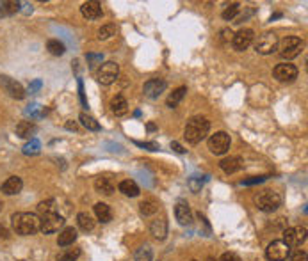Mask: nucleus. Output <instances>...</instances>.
Segmentation results:
<instances>
[{"instance_id": "1", "label": "nucleus", "mask_w": 308, "mask_h": 261, "mask_svg": "<svg viewBox=\"0 0 308 261\" xmlns=\"http://www.w3.org/2000/svg\"><path fill=\"white\" fill-rule=\"evenodd\" d=\"M11 220H13V229L16 231V235L21 236L34 235L39 231V226H41V220L36 213H27V211L15 213L11 217Z\"/></svg>"}, {"instance_id": "2", "label": "nucleus", "mask_w": 308, "mask_h": 261, "mask_svg": "<svg viewBox=\"0 0 308 261\" xmlns=\"http://www.w3.org/2000/svg\"><path fill=\"white\" fill-rule=\"evenodd\" d=\"M210 130V121L207 118H201V116H196V118L189 119L187 126H185V132H183V137L187 139L189 144H199L207 135H209Z\"/></svg>"}, {"instance_id": "3", "label": "nucleus", "mask_w": 308, "mask_h": 261, "mask_svg": "<svg viewBox=\"0 0 308 261\" xmlns=\"http://www.w3.org/2000/svg\"><path fill=\"white\" fill-rule=\"evenodd\" d=\"M282 194L276 192V190L266 189L258 192L255 195V206L260 211H266V213H271V211H276L280 206H282Z\"/></svg>"}, {"instance_id": "4", "label": "nucleus", "mask_w": 308, "mask_h": 261, "mask_svg": "<svg viewBox=\"0 0 308 261\" xmlns=\"http://www.w3.org/2000/svg\"><path fill=\"white\" fill-rule=\"evenodd\" d=\"M276 50H280V55H282L283 59L290 61V59H294V57H298L299 53H301V50H303V41H301L298 36H289L285 37L283 41H278Z\"/></svg>"}, {"instance_id": "5", "label": "nucleus", "mask_w": 308, "mask_h": 261, "mask_svg": "<svg viewBox=\"0 0 308 261\" xmlns=\"http://www.w3.org/2000/svg\"><path fill=\"white\" fill-rule=\"evenodd\" d=\"M118 75H120V66L112 61L104 62V64L98 68V71H96V78H98V82L102 84V86L114 84L116 80H118Z\"/></svg>"}, {"instance_id": "6", "label": "nucleus", "mask_w": 308, "mask_h": 261, "mask_svg": "<svg viewBox=\"0 0 308 261\" xmlns=\"http://www.w3.org/2000/svg\"><path fill=\"white\" fill-rule=\"evenodd\" d=\"M290 247L285 245L282 240H274L271 242L266 249V258L269 261H285L290 258Z\"/></svg>"}, {"instance_id": "7", "label": "nucleus", "mask_w": 308, "mask_h": 261, "mask_svg": "<svg viewBox=\"0 0 308 261\" xmlns=\"http://www.w3.org/2000/svg\"><path fill=\"white\" fill-rule=\"evenodd\" d=\"M230 135L226 132H216L209 139V149L214 155H225L230 149Z\"/></svg>"}, {"instance_id": "8", "label": "nucleus", "mask_w": 308, "mask_h": 261, "mask_svg": "<svg viewBox=\"0 0 308 261\" xmlns=\"http://www.w3.org/2000/svg\"><path fill=\"white\" fill-rule=\"evenodd\" d=\"M278 48V37L274 32H264L255 41V50L262 55H269Z\"/></svg>"}, {"instance_id": "9", "label": "nucleus", "mask_w": 308, "mask_h": 261, "mask_svg": "<svg viewBox=\"0 0 308 261\" xmlns=\"http://www.w3.org/2000/svg\"><path fill=\"white\" fill-rule=\"evenodd\" d=\"M272 73H274V78H276L278 82L283 84H290L298 78V68L294 66V64H289V62L278 64Z\"/></svg>"}, {"instance_id": "10", "label": "nucleus", "mask_w": 308, "mask_h": 261, "mask_svg": "<svg viewBox=\"0 0 308 261\" xmlns=\"http://www.w3.org/2000/svg\"><path fill=\"white\" fill-rule=\"evenodd\" d=\"M307 240V229L305 227H287L283 231V244L289 247H298Z\"/></svg>"}, {"instance_id": "11", "label": "nucleus", "mask_w": 308, "mask_h": 261, "mask_svg": "<svg viewBox=\"0 0 308 261\" xmlns=\"http://www.w3.org/2000/svg\"><path fill=\"white\" fill-rule=\"evenodd\" d=\"M41 226H39V231L43 235H50V233H55L59 231V227L64 226V219L57 213H48V215H43L41 219Z\"/></svg>"}, {"instance_id": "12", "label": "nucleus", "mask_w": 308, "mask_h": 261, "mask_svg": "<svg viewBox=\"0 0 308 261\" xmlns=\"http://www.w3.org/2000/svg\"><path fill=\"white\" fill-rule=\"evenodd\" d=\"M253 39H255V32L251 29H242V31H239L232 37V45H234V48L237 52H244L248 46H251Z\"/></svg>"}, {"instance_id": "13", "label": "nucleus", "mask_w": 308, "mask_h": 261, "mask_svg": "<svg viewBox=\"0 0 308 261\" xmlns=\"http://www.w3.org/2000/svg\"><path fill=\"white\" fill-rule=\"evenodd\" d=\"M0 86L4 87L5 92H7L11 98H15V100H21V98H25V91H23V87L16 82V80H11L9 77H0Z\"/></svg>"}, {"instance_id": "14", "label": "nucleus", "mask_w": 308, "mask_h": 261, "mask_svg": "<svg viewBox=\"0 0 308 261\" xmlns=\"http://www.w3.org/2000/svg\"><path fill=\"white\" fill-rule=\"evenodd\" d=\"M175 217H177L178 224L182 226H191L193 224V211L189 208V205L185 201H178L175 206Z\"/></svg>"}, {"instance_id": "15", "label": "nucleus", "mask_w": 308, "mask_h": 261, "mask_svg": "<svg viewBox=\"0 0 308 261\" xmlns=\"http://www.w3.org/2000/svg\"><path fill=\"white\" fill-rule=\"evenodd\" d=\"M164 91H166V80H162V78H152L145 84V96L152 98V100L159 98Z\"/></svg>"}, {"instance_id": "16", "label": "nucleus", "mask_w": 308, "mask_h": 261, "mask_svg": "<svg viewBox=\"0 0 308 261\" xmlns=\"http://www.w3.org/2000/svg\"><path fill=\"white\" fill-rule=\"evenodd\" d=\"M80 13L86 20H98L102 18L104 15V11H102V5L98 2H94V0H89V2H84L82 7H80Z\"/></svg>"}, {"instance_id": "17", "label": "nucleus", "mask_w": 308, "mask_h": 261, "mask_svg": "<svg viewBox=\"0 0 308 261\" xmlns=\"http://www.w3.org/2000/svg\"><path fill=\"white\" fill-rule=\"evenodd\" d=\"M21 189H23V181L18 176H11L2 183V192L5 195H15L18 192H21Z\"/></svg>"}, {"instance_id": "18", "label": "nucleus", "mask_w": 308, "mask_h": 261, "mask_svg": "<svg viewBox=\"0 0 308 261\" xmlns=\"http://www.w3.org/2000/svg\"><path fill=\"white\" fill-rule=\"evenodd\" d=\"M150 233L155 236L157 240H164L167 235V220L164 219V217L152 220V224H150Z\"/></svg>"}, {"instance_id": "19", "label": "nucleus", "mask_w": 308, "mask_h": 261, "mask_svg": "<svg viewBox=\"0 0 308 261\" xmlns=\"http://www.w3.org/2000/svg\"><path fill=\"white\" fill-rule=\"evenodd\" d=\"M75 240H77V229H75V227H64V229L59 233L57 245H61V247L73 245Z\"/></svg>"}, {"instance_id": "20", "label": "nucleus", "mask_w": 308, "mask_h": 261, "mask_svg": "<svg viewBox=\"0 0 308 261\" xmlns=\"http://www.w3.org/2000/svg\"><path fill=\"white\" fill-rule=\"evenodd\" d=\"M219 167L225 171L226 174H234L242 167V160L239 157H230V158H223L219 162Z\"/></svg>"}, {"instance_id": "21", "label": "nucleus", "mask_w": 308, "mask_h": 261, "mask_svg": "<svg viewBox=\"0 0 308 261\" xmlns=\"http://www.w3.org/2000/svg\"><path fill=\"white\" fill-rule=\"evenodd\" d=\"M110 108H112V112L116 114V116H125L127 112H128V103H127V100L121 94H116L112 100H110Z\"/></svg>"}, {"instance_id": "22", "label": "nucleus", "mask_w": 308, "mask_h": 261, "mask_svg": "<svg viewBox=\"0 0 308 261\" xmlns=\"http://www.w3.org/2000/svg\"><path fill=\"white\" fill-rule=\"evenodd\" d=\"M36 124L32 123V121H20V123L16 124V135L21 139H31V135L36 133Z\"/></svg>"}, {"instance_id": "23", "label": "nucleus", "mask_w": 308, "mask_h": 261, "mask_svg": "<svg viewBox=\"0 0 308 261\" xmlns=\"http://www.w3.org/2000/svg\"><path fill=\"white\" fill-rule=\"evenodd\" d=\"M94 215H96V219H98L100 222L107 224V222L112 219V211H110V206L105 205V203H96V205H94Z\"/></svg>"}, {"instance_id": "24", "label": "nucleus", "mask_w": 308, "mask_h": 261, "mask_svg": "<svg viewBox=\"0 0 308 261\" xmlns=\"http://www.w3.org/2000/svg\"><path fill=\"white\" fill-rule=\"evenodd\" d=\"M94 190H96L98 194L110 195L112 192H114V185L110 183L109 178H104V176H100V178H96V181H94Z\"/></svg>"}, {"instance_id": "25", "label": "nucleus", "mask_w": 308, "mask_h": 261, "mask_svg": "<svg viewBox=\"0 0 308 261\" xmlns=\"http://www.w3.org/2000/svg\"><path fill=\"white\" fill-rule=\"evenodd\" d=\"M120 192L128 195V197H137L139 195V187L134 179H123L120 183Z\"/></svg>"}, {"instance_id": "26", "label": "nucleus", "mask_w": 308, "mask_h": 261, "mask_svg": "<svg viewBox=\"0 0 308 261\" xmlns=\"http://www.w3.org/2000/svg\"><path fill=\"white\" fill-rule=\"evenodd\" d=\"M185 92H187V87H178V89H175V91L167 96V100H166V105L167 107H171V108H175L178 105V103L182 102L183 100V96H185Z\"/></svg>"}, {"instance_id": "27", "label": "nucleus", "mask_w": 308, "mask_h": 261, "mask_svg": "<svg viewBox=\"0 0 308 261\" xmlns=\"http://www.w3.org/2000/svg\"><path fill=\"white\" fill-rule=\"evenodd\" d=\"M141 213L143 215H153V213H157L159 211V201L153 199V197H150V199H145L141 203Z\"/></svg>"}, {"instance_id": "28", "label": "nucleus", "mask_w": 308, "mask_h": 261, "mask_svg": "<svg viewBox=\"0 0 308 261\" xmlns=\"http://www.w3.org/2000/svg\"><path fill=\"white\" fill-rule=\"evenodd\" d=\"M78 119H80L82 126H86V128L91 130V132H98V130H100V123L93 118V116H89V114L82 112L80 116H78Z\"/></svg>"}, {"instance_id": "29", "label": "nucleus", "mask_w": 308, "mask_h": 261, "mask_svg": "<svg viewBox=\"0 0 308 261\" xmlns=\"http://www.w3.org/2000/svg\"><path fill=\"white\" fill-rule=\"evenodd\" d=\"M77 224L82 231H91L94 227V220L89 213H84L82 211V213H78L77 215Z\"/></svg>"}, {"instance_id": "30", "label": "nucleus", "mask_w": 308, "mask_h": 261, "mask_svg": "<svg viewBox=\"0 0 308 261\" xmlns=\"http://www.w3.org/2000/svg\"><path fill=\"white\" fill-rule=\"evenodd\" d=\"M80 258V249L73 247V249H64L63 252L57 254V261H75Z\"/></svg>"}, {"instance_id": "31", "label": "nucleus", "mask_w": 308, "mask_h": 261, "mask_svg": "<svg viewBox=\"0 0 308 261\" xmlns=\"http://www.w3.org/2000/svg\"><path fill=\"white\" fill-rule=\"evenodd\" d=\"M152 258H153V251L150 245L139 247L136 251V254H134V260L136 261H152Z\"/></svg>"}, {"instance_id": "32", "label": "nucleus", "mask_w": 308, "mask_h": 261, "mask_svg": "<svg viewBox=\"0 0 308 261\" xmlns=\"http://www.w3.org/2000/svg\"><path fill=\"white\" fill-rule=\"evenodd\" d=\"M47 50L52 53V55H63L64 52H66V48H64V45L59 39H48L47 41Z\"/></svg>"}, {"instance_id": "33", "label": "nucleus", "mask_w": 308, "mask_h": 261, "mask_svg": "<svg viewBox=\"0 0 308 261\" xmlns=\"http://www.w3.org/2000/svg\"><path fill=\"white\" fill-rule=\"evenodd\" d=\"M20 11V2H2L0 4V16L15 15Z\"/></svg>"}, {"instance_id": "34", "label": "nucleus", "mask_w": 308, "mask_h": 261, "mask_svg": "<svg viewBox=\"0 0 308 261\" xmlns=\"http://www.w3.org/2000/svg\"><path fill=\"white\" fill-rule=\"evenodd\" d=\"M37 211L43 215H48V213H55V199H47V201H41L39 205H37Z\"/></svg>"}, {"instance_id": "35", "label": "nucleus", "mask_w": 308, "mask_h": 261, "mask_svg": "<svg viewBox=\"0 0 308 261\" xmlns=\"http://www.w3.org/2000/svg\"><path fill=\"white\" fill-rule=\"evenodd\" d=\"M116 25H112V23H109V25H104L98 29V39H109V37H112L116 34Z\"/></svg>"}, {"instance_id": "36", "label": "nucleus", "mask_w": 308, "mask_h": 261, "mask_svg": "<svg viewBox=\"0 0 308 261\" xmlns=\"http://www.w3.org/2000/svg\"><path fill=\"white\" fill-rule=\"evenodd\" d=\"M205 181H207V178H205V176H193V178H189V189H191L194 194H196V192H199V190H201V187H203Z\"/></svg>"}, {"instance_id": "37", "label": "nucleus", "mask_w": 308, "mask_h": 261, "mask_svg": "<svg viewBox=\"0 0 308 261\" xmlns=\"http://www.w3.org/2000/svg\"><path fill=\"white\" fill-rule=\"evenodd\" d=\"M39 149H41L39 140H37V139H32L31 142H27L25 146H23V155H37Z\"/></svg>"}, {"instance_id": "38", "label": "nucleus", "mask_w": 308, "mask_h": 261, "mask_svg": "<svg viewBox=\"0 0 308 261\" xmlns=\"http://www.w3.org/2000/svg\"><path fill=\"white\" fill-rule=\"evenodd\" d=\"M237 11H239V4L237 2H234V4H230V5H226V9L221 13V16H223V20H234L235 18V15H237Z\"/></svg>"}, {"instance_id": "39", "label": "nucleus", "mask_w": 308, "mask_h": 261, "mask_svg": "<svg viewBox=\"0 0 308 261\" xmlns=\"http://www.w3.org/2000/svg\"><path fill=\"white\" fill-rule=\"evenodd\" d=\"M290 260L292 261H308L307 251H294L290 252Z\"/></svg>"}, {"instance_id": "40", "label": "nucleus", "mask_w": 308, "mask_h": 261, "mask_svg": "<svg viewBox=\"0 0 308 261\" xmlns=\"http://www.w3.org/2000/svg\"><path fill=\"white\" fill-rule=\"evenodd\" d=\"M266 179H267V176H253V178H250V179H244L242 185H256V183L266 181Z\"/></svg>"}, {"instance_id": "41", "label": "nucleus", "mask_w": 308, "mask_h": 261, "mask_svg": "<svg viewBox=\"0 0 308 261\" xmlns=\"http://www.w3.org/2000/svg\"><path fill=\"white\" fill-rule=\"evenodd\" d=\"M219 261H242L237 254H234V252H225L223 256H221Z\"/></svg>"}, {"instance_id": "42", "label": "nucleus", "mask_w": 308, "mask_h": 261, "mask_svg": "<svg viewBox=\"0 0 308 261\" xmlns=\"http://www.w3.org/2000/svg\"><path fill=\"white\" fill-rule=\"evenodd\" d=\"M139 148H146V149H152V151H155V149H159V144L155 142H136Z\"/></svg>"}, {"instance_id": "43", "label": "nucleus", "mask_w": 308, "mask_h": 261, "mask_svg": "<svg viewBox=\"0 0 308 261\" xmlns=\"http://www.w3.org/2000/svg\"><path fill=\"white\" fill-rule=\"evenodd\" d=\"M88 61H89V64H91V68H93V66H96V62H102V55H93V53H89Z\"/></svg>"}, {"instance_id": "44", "label": "nucleus", "mask_w": 308, "mask_h": 261, "mask_svg": "<svg viewBox=\"0 0 308 261\" xmlns=\"http://www.w3.org/2000/svg\"><path fill=\"white\" fill-rule=\"evenodd\" d=\"M78 92H80V102H82L84 107H88V102H86V96H84V86L82 80H78Z\"/></svg>"}, {"instance_id": "45", "label": "nucleus", "mask_w": 308, "mask_h": 261, "mask_svg": "<svg viewBox=\"0 0 308 261\" xmlns=\"http://www.w3.org/2000/svg\"><path fill=\"white\" fill-rule=\"evenodd\" d=\"M171 148L175 149L177 153H185V149H183L182 146H180V144H178V142H171Z\"/></svg>"}, {"instance_id": "46", "label": "nucleus", "mask_w": 308, "mask_h": 261, "mask_svg": "<svg viewBox=\"0 0 308 261\" xmlns=\"http://www.w3.org/2000/svg\"><path fill=\"white\" fill-rule=\"evenodd\" d=\"M0 238H5V240L9 238V231L5 229L4 226H0Z\"/></svg>"}, {"instance_id": "47", "label": "nucleus", "mask_w": 308, "mask_h": 261, "mask_svg": "<svg viewBox=\"0 0 308 261\" xmlns=\"http://www.w3.org/2000/svg\"><path fill=\"white\" fill-rule=\"evenodd\" d=\"M39 87H41V82H39V80H36V82L32 84L31 87H29V92H34V91H37V89H39Z\"/></svg>"}, {"instance_id": "48", "label": "nucleus", "mask_w": 308, "mask_h": 261, "mask_svg": "<svg viewBox=\"0 0 308 261\" xmlns=\"http://www.w3.org/2000/svg\"><path fill=\"white\" fill-rule=\"evenodd\" d=\"M66 128H68V130H77V124L72 123V121H68V123H66Z\"/></svg>"}, {"instance_id": "49", "label": "nucleus", "mask_w": 308, "mask_h": 261, "mask_svg": "<svg viewBox=\"0 0 308 261\" xmlns=\"http://www.w3.org/2000/svg\"><path fill=\"white\" fill-rule=\"evenodd\" d=\"M0 210H2V203H0Z\"/></svg>"}, {"instance_id": "50", "label": "nucleus", "mask_w": 308, "mask_h": 261, "mask_svg": "<svg viewBox=\"0 0 308 261\" xmlns=\"http://www.w3.org/2000/svg\"><path fill=\"white\" fill-rule=\"evenodd\" d=\"M191 261H196V260H191Z\"/></svg>"}]
</instances>
